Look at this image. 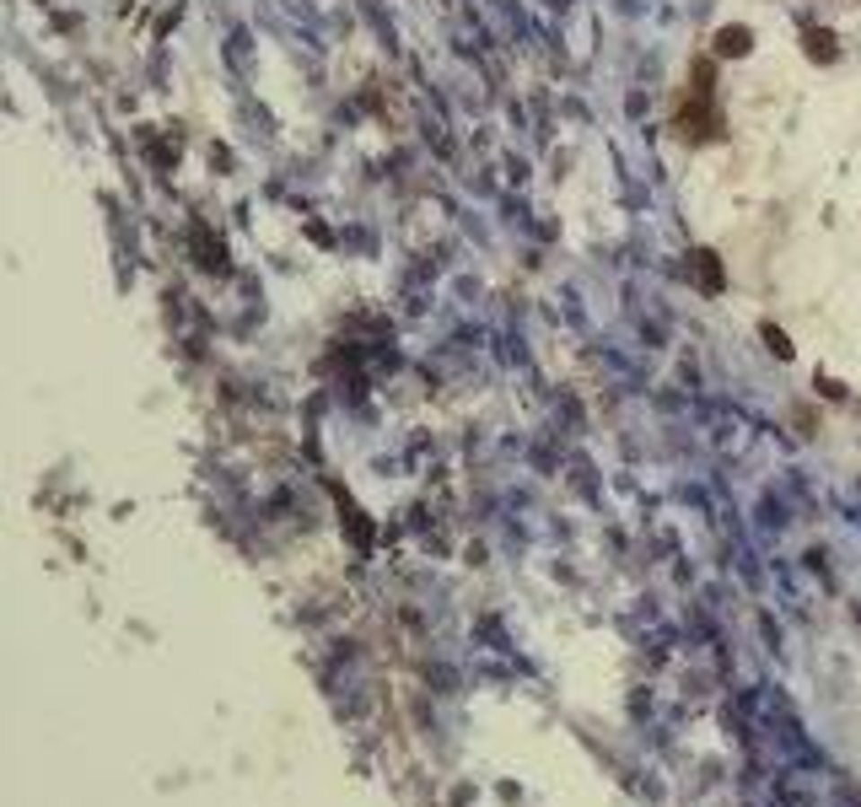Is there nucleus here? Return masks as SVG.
<instances>
[{
  "label": "nucleus",
  "instance_id": "nucleus-1",
  "mask_svg": "<svg viewBox=\"0 0 861 807\" xmlns=\"http://www.w3.org/2000/svg\"><path fill=\"white\" fill-rule=\"evenodd\" d=\"M668 124H673V135H679L684 145H711V140H722L727 118H722L716 86H711V65L695 70V86H684V97H679V108H673Z\"/></svg>",
  "mask_w": 861,
  "mask_h": 807
},
{
  "label": "nucleus",
  "instance_id": "nucleus-2",
  "mask_svg": "<svg viewBox=\"0 0 861 807\" xmlns=\"http://www.w3.org/2000/svg\"><path fill=\"white\" fill-rule=\"evenodd\" d=\"M749 48H754V32H749L743 22H738V27H722V32L711 38V54H716V59H743Z\"/></svg>",
  "mask_w": 861,
  "mask_h": 807
},
{
  "label": "nucleus",
  "instance_id": "nucleus-3",
  "mask_svg": "<svg viewBox=\"0 0 861 807\" xmlns=\"http://www.w3.org/2000/svg\"><path fill=\"white\" fill-rule=\"evenodd\" d=\"M803 54H808L813 65H835V59H840V43H835L830 27H808V32H803Z\"/></svg>",
  "mask_w": 861,
  "mask_h": 807
},
{
  "label": "nucleus",
  "instance_id": "nucleus-4",
  "mask_svg": "<svg viewBox=\"0 0 861 807\" xmlns=\"http://www.w3.org/2000/svg\"><path fill=\"white\" fill-rule=\"evenodd\" d=\"M690 264H695V275H700V285H706V291L716 296V291H722V259H716L711 248H695V259H690Z\"/></svg>",
  "mask_w": 861,
  "mask_h": 807
},
{
  "label": "nucleus",
  "instance_id": "nucleus-5",
  "mask_svg": "<svg viewBox=\"0 0 861 807\" xmlns=\"http://www.w3.org/2000/svg\"><path fill=\"white\" fill-rule=\"evenodd\" d=\"M765 339H770V350H776V355H781V361H786V355H792V345H786V334H781V329H765Z\"/></svg>",
  "mask_w": 861,
  "mask_h": 807
}]
</instances>
